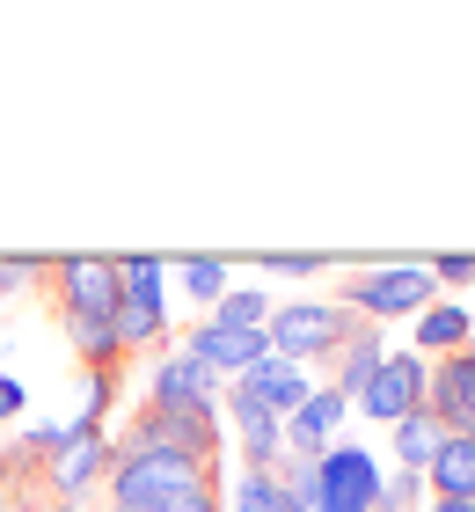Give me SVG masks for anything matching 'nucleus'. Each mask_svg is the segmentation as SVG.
<instances>
[{"label":"nucleus","instance_id":"f257e3e1","mask_svg":"<svg viewBox=\"0 0 475 512\" xmlns=\"http://www.w3.org/2000/svg\"><path fill=\"white\" fill-rule=\"evenodd\" d=\"M139 447H169V454H190L198 469H220V454H227L220 410L212 403H139V417L117 439V454H139Z\"/></svg>","mask_w":475,"mask_h":512},{"label":"nucleus","instance_id":"f03ea898","mask_svg":"<svg viewBox=\"0 0 475 512\" xmlns=\"http://www.w3.org/2000/svg\"><path fill=\"white\" fill-rule=\"evenodd\" d=\"M117 344H161L169 337V256H117Z\"/></svg>","mask_w":475,"mask_h":512},{"label":"nucleus","instance_id":"7ed1b4c3","mask_svg":"<svg viewBox=\"0 0 475 512\" xmlns=\"http://www.w3.org/2000/svg\"><path fill=\"white\" fill-rule=\"evenodd\" d=\"M271 359H337L351 344V308L344 300H285V308H271Z\"/></svg>","mask_w":475,"mask_h":512},{"label":"nucleus","instance_id":"20e7f679","mask_svg":"<svg viewBox=\"0 0 475 512\" xmlns=\"http://www.w3.org/2000/svg\"><path fill=\"white\" fill-rule=\"evenodd\" d=\"M439 300V278L432 264H373V271H351V286H344V308H359L373 322H388V315H424Z\"/></svg>","mask_w":475,"mask_h":512},{"label":"nucleus","instance_id":"39448f33","mask_svg":"<svg viewBox=\"0 0 475 512\" xmlns=\"http://www.w3.org/2000/svg\"><path fill=\"white\" fill-rule=\"evenodd\" d=\"M190 483H220V476L198 469L190 454L139 447V454H117V469H110V505H161V498L190 491Z\"/></svg>","mask_w":475,"mask_h":512},{"label":"nucleus","instance_id":"423d86ee","mask_svg":"<svg viewBox=\"0 0 475 512\" xmlns=\"http://www.w3.org/2000/svg\"><path fill=\"white\" fill-rule=\"evenodd\" d=\"M59 308L66 322H110L117 315V256H59Z\"/></svg>","mask_w":475,"mask_h":512},{"label":"nucleus","instance_id":"0eeeda50","mask_svg":"<svg viewBox=\"0 0 475 512\" xmlns=\"http://www.w3.org/2000/svg\"><path fill=\"white\" fill-rule=\"evenodd\" d=\"M424 388H432V359H417V352H388V359H380V374L366 381L359 410L380 417V425H402L410 410H424Z\"/></svg>","mask_w":475,"mask_h":512},{"label":"nucleus","instance_id":"6e6552de","mask_svg":"<svg viewBox=\"0 0 475 512\" xmlns=\"http://www.w3.org/2000/svg\"><path fill=\"white\" fill-rule=\"evenodd\" d=\"M380 461L366 447H329L322 454V512H380Z\"/></svg>","mask_w":475,"mask_h":512},{"label":"nucleus","instance_id":"1a4fd4ad","mask_svg":"<svg viewBox=\"0 0 475 512\" xmlns=\"http://www.w3.org/2000/svg\"><path fill=\"white\" fill-rule=\"evenodd\" d=\"M183 352L198 366H212L220 381H242L249 366L271 359V330H220V322H198V330L183 337Z\"/></svg>","mask_w":475,"mask_h":512},{"label":"nucleus","instance_id":"9d476101","mask_svg":"<svg viewBox=\"0 0 475 512\" xmlns=\"http://www.w3.org/2000/svg\"><path fill=\"white\" fill-rule=\"evenodd\" d=\"M110 469H117V439L95 432V439H74L66 454L44 461V483H52V498H59V505H81L95 483H110Z\"/></svg>","mask_w":475,"mask_h":512},{"label":"nucleus","instance_id":"9b49d317","mask_svg":"<svg viewBox=\"0 0 475 512\" xmlns=\"http://www.w3.org/2000/svg\"><path fill=\"white\" fill-rule=\"evenodd\" d=\"M344 417H351L344 395H337V388H315L293 417H285V454H293V461H322L329 447H337Z\"/></svg>","mask_w":475,"mask_h":512},{"label":"nucleus","instance_id":"f8f14e48","mask_svg":"<svg viewBox=\"0 0 475 512\" xmlns=\"http://www.w3.org/2000/svg\"><path fill=\"white\" fill-rule=\"evenodd\" d=\"M424 410H432L446 432H475V352L432 359V388H424Z\"/></svg>","mask_w":475,"mask_h":512},{"label":"nucleus","instance_id":"ddd939ff","mask_svg":"<svg viewBox=\"0 0 475 512\" xmlns=\"http://www.w3.org/2000/svg\"><path fill=\"white\" fill-rule=\"evenodd\" d=\"M147 403H212V410H220V403H227V381L212 374V366H198V359H190L183 344H176L169 359H154V374H147Z\"/></svg>","mask_w":475,"mask_h":512},{"label":"nucleus","instance_id":"4468645a","mask_svg":"<svg viewBox=\"0 0 475 512\" xmlns=\"http://www.w3.org/2000/svg\"><path fill=\"white\" fill-rule=\"evenodd\" d=\"M234 395H249L256 410H271L278 425H285V417L315 395V381H307V366H293V359H264V366H249V374L234 381Z\"/></svg>","mask_w":475,"mask_h":512},{"label":"nucleus","instance_id":"2eb2a0df","mask_svg":"<svg viewBox=\"0 0 475 512\" xmlns=\"http://www.w3.org/2000/svg\"><path fill=\"white\" fill-rule=\"evenodd\" d=\"M468 337H475L468 300H432V308L410 322V352L417 359H454V352H468Z\"/></svg>","mask_w":475,"mask_h":512},{"label":"nucleus","instance_id":"dca6fc26","mask_svg":"<svg viewBox=\"0 0 475 512\" xmlns=\"http://www.w3.org/2000/svg\"><path fill=\"white\" fill-rule=\"evenodd\" d=\"M234 403V432H242V469H285V425L271 410H256L249 395H227Z\"/></svg>","mask_w":475,"mask_h":512},{"label":"nucleus","instance_id":"f3484780","mask_svg":"<svg viewBox=\"0 0 475 512\" xmlns=\"http://www.w3.org/2000/svg\"><path fill=\"white\" fill-rule=\"evenodd\" d=\"M424 483H432V498H468L475 505V432H446Z\"/></svg>","mask_w":475,"mask_h":512},{"label":"nucleus","instance_id":"a211bd4d","mask_svg":"<svg viewBox=\"0 0 475 512\" xmlns=\"http://www.w3.org/2000/svg\"><path fill=\"white\" fill-rule=\"evenodd\" d=\"M380 359H388V337H380V330H351V344L337 352V381H329V388H337L344 403H359L366 381L380 374Z\"/></svg>","mask_w":475,"mask_h":512},{"label":"nucleus","instance_id":"6ab92c4d","mask_svg":"<svg viewBox=\"0 0 475 512\" xmlns=\"http://www.w3.org/2000/svg\"><path fill=\"white\" fill-rule=\"evenodd\" d=\"M169 278L198 300V308H220V300L234 293V264H227V256H176Z\"/></svg>","mask_w":475,"mask_h":512},{"label":"nucleus","instance_id":"aec40b11","mask_svg":"<svg viewBox=\"0 0 475 512\" xmlns=\"http://www.w3.org/2000/svg\"><path fill=\"white\" fill-rule=\"evenodd\" d=\"M395 432V461H402V469H432V454H439V439H446V425H439V417L432 410H410V417H402V425H388Z\"/></svg>","mask_w":475,"mask_h":512},{"label":"nucleus","instance_id":"412c9836","mask_svg":"<svg viewBox=\"0 0 475 512\" xmlns=\"http://www.w3.org/2000/svg\"><path fill=\"white\" fill-rule=\"evenodd\" d=\"M212 322H220V330H264L271 322V293L264 286H234L220 308H212Z\"/></svg>","mask_w":475,"mask_h":512},{"label":"nucleus","instance_id":"4be33fe9","mask_svg":"<svg viewBox=\"0 0 475 512\" xmlns=\"http://www.w3.org/2000/svg\"><path fill=\"white\" fill-rule=\"evenodd\" d=\"M285 512H322V461H293L285 454Z\"/></svg>","mask_w":475,"mask_h":512},{"label":"nucleus","instance_id":"5701e85b","mask_svg":"<svg viewBox=\"0 0 475 512\" xmlns=\"http://www.w3.org/2000/svg\"><path fill=\"white\" fill-rule=\"evenodd\" d=\"M117 512H227V498H220V483H190V491L161 498V505H117Z\"/></svg>","mask_w":475,"mask_h":512},{"label":"nucleus","instance_id":"b1692460","mask_svg":"<svg viewBox=\"0 0 475 512\" xmlns=\"http://www.w3.org/2000/svg\"><path fill=\"white\" fill-rule=\"evenodd\" d=\"M424 498H432V483H424L417 469H395L388 483H380V512H417Z\"/></svg>","mask_w":475,"mask_h":512},{"label":"nucleus","instance_id":"393cba45","mask_svg":"<svg viewBox=\"0 0 475 512\" xmlns=\"http://www.w3.org/2000/svg\"><path fill=\"white\" fill-rule=\"evenodd\" d=\"M44 271H52L44 256H0V300L22 293V286H30V278H44Z\"/></svg>","mask_w":475,"mask_h":512},{"label":"nucleus","instance_id":"a878e982","mask_svg":"<svg viewBox=\"0 0 475 512\" xmlns=\"http://www.w3.org/2000/svg\"><path fill=\"white\" fill-rule=\"evenodd\" d=\"M264 271H278V278H315V271H329V256H264Z\"/></svg>","mask_w":475,"mask_h":512},{"label":"nucleus","instance_id":"bb28decb","mask_svg":"<svg viewBox=\"0 0 475 512\" xmlns=\"http://www.w3.org/2000/svg\"><path fill=\"white\" fill-rule=\"evenodd\" d=\"M432 278L439 286H475V256H432Z\"/></svg>","mask_w":475,"mask_h":512},{"label":"nucleus","instance_id":"cd10ccee","mask_svg":"<svg viewBox=\"0 0 475 512\" xmlns=\"http://www.w3.org/2000/svg\"><path fill=\"white\" fill-rule=\"evenodd\" d=\"M22 410H30V388H22L15 374H0V425H15Z\"/></svg>","mask_w":475,"mask_h":512},{"label":"nucleus","instance_id":"c85d7f7f","mask_svg":"<svg viewBox=\"0 0 475 512\" xmlns=\"http://www.w3.org/2000/svg\"><path fill=\"white\" fill-rule=\"evenodd\" d=\"M432 512H475L468 498H432Z\"/></svg>","mask_w":475,"mask_h":512},{"label":"nucleus","instance_id":"c756f323","mask_svg":"<svg viewBox=\"0 0 475 512\" xmlns=\"http://www.w3.org/2000/svg\"><path fill=\"white\" fill-rule=\"evenodd\" d=\"M52 512H81V505H52Z\"/></svg>","mask_w":475,"mask_h":512}]
</instances>
